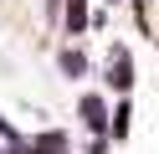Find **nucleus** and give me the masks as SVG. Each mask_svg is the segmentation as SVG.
I'll return each mask as SVG.
<instances>
[{
  "label": "nucleus",
  "mask_w": 159,
  "mask_h": 154,
  "mask_svg": "<svg viewBox=\"0 0 159 154\" xmlns=\"http://www.w3.org/2000/svg\"><path fill=\"white\" fill-rule=\"evenodd\" d=\"M62 72H72V77H77V72H87L82 51H62Z\"/></svg>",
  "instance_id": "4"
},
{
  "label": "nucleus",
  "mask_w": 159,
  "mask_h": 154,
  "mask_svg": "<svg viewBox=\"0 0 159 154\" xmlns=\"http://www.w3.org/2000/svg\"><path fill=\"white\" fill-rule=\"evenodd\" d=\"M82 118H87V128H103V123H108L103 98H82Z\"/></svg>",
  "instance_id": "2"
},
{
  "label": "nucleus",
  "mask_w": 159,
  "mask_h": 154,
  "mask_svg": "<svg viewBox=\"0 0 159 154\" xmlns=\"http://www.w3.org/2000/svg\"><path fill=\"white\" fill-rule=\"evenodd\" d=\"M113 133H128V103H123V108L113 113Z\"/></svg>",
  "instance_id": "5"
},
{
  "label": "nucleus",
  "mask_w": 159,
  "mask_h": 154,
  "mask_svg": "<svg viewBox=\"0 0 159 154\" xmlns=\"http://www.w3.org/2000/svg\"><path fill=\"white\" fill-rule=\"evenodd\" d=\"M108 82H113V87H128V82H134V62H128V51L118 46L113 51V62H108Z\"/></svg>",
  "instance_id": "1"
},
{
  "label": "nucleus",
  "mask_w": 159,
  "mask_h": 154,
  "mask_svg": "<svg viewBox=\"0 0 159 154\" xmlns=\"http://www.w3.org/2000/svg\"><path fill=\"white\" fill-rule=\"evenodd\" d=\"M67 26H72V31L87 26V0H72V5H67Z\"/></svg>",
  "instance_id": "3"
}]
</instances>
